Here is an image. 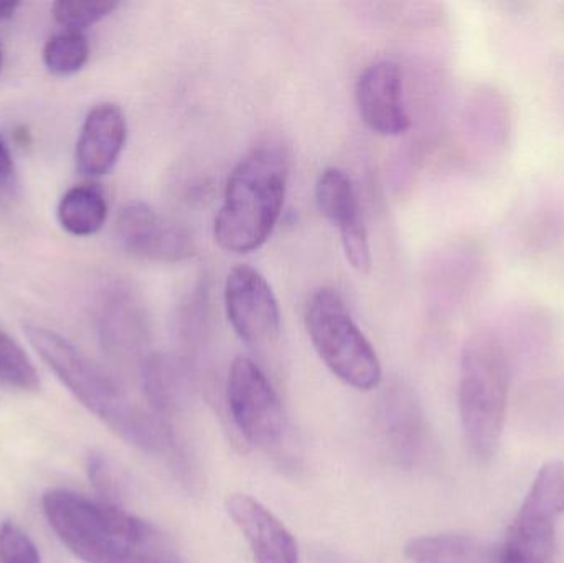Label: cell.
Instances as JSON below:
<instances>
[{
  "label": "cell",
  "mask_w": 564,
  "mask_h": 563,
  "mask_svg": "<svg viewBox=\"0 0 564 563\" xmlns=\"http://www.w3.org/2000/svg\"><path fill=\"white\" fill-rule=\"evenodd\" d=\"M23 333L63 386L116 435L142 452L167 458L175 466L184 465V455L167 420L132 403L108 370L56 331L25 323Z\"/></svg>",
  "instance_id": "1"
},
{
  "label": "cell",
  "mask_w": 564,
  "mask_h": 563,
  "mask_svg": "<svg viewBox=\"0 0 564 563\" xmlns=\"http://www.w3.org/2000/svg\"><path fill=\"white\" fill-rule=\"evenodd\" d=\"M43 515L56 538L85 563H152L172 559L154 526L108 501H93L68 489H50Z\"/></svg>",
  "instance_id": "2"
},
{
  "label": "cell",
  "mask_w": 564,
  "mask_h": 563,
  "mask_svg": "<svg viewBox=\"0 0 564 563\" xmlns=\"http://www.w3.org/2000/svg\"><path fill=\"white\" fill-rule=\"evenodd\" d=\"M288 174L285 155L270 144L238 162L215 218V241L224 250L247 255L270 240L284 207Z\"/></svg>",
  "instance_id": "3"
},
{
  "label": "cell",
  "mask_w": 564,
  "mask_h": 563,
  "mask_svg": "<svg viewBox=\"0 0 564 563\" xmlns=\"http://www.w3.org/2000/svg\"><path fill=\"white\" fill-rule=\"evenodd\" d=\"M510 362L502 340L479 331L464 344L459 370V415L470 452L489 459L499 450L509 405Z\"/></svg>",
  "instance_id": "4"
},
{
  "label": "cell",
  "mask_w": 564,
  "mask_h": 563,
  "mask_svg": "<svg viewBox=\"0 0 564 563\" xmlns=\"http://www.w3.org/2000/svg\"><path fill=\"white\" fill-rule=\"evenodd\" d=\"M304 321L322 362L341 382L364 392L380 386L383 372L377 353L337 291L315 290L305 303Z\"/></svg>",
  "instance_id": "5"
},
{
  "label": "cell",
  "mask_w": 564,
  "mask_h": 563,
  "mask_svg": "<svg viewBox=\"0 0 564 563\" xmlns=\"http://www.w3.org/2000/svg\"><path fill=\"white\" fill-rule=\"evenodd\" d=\"M564 512V465L549 462L540 468L497 548V563H553L556 524Z\"/></svg>",
  "instance_id": "6"
},
{
  "label": "cell",
  "mask_w": 564,
  "mask_h": 563,
  "mask_svg": "<svg viewBox=\"0 0 564 563\" xmlns=\"http://www.w3.org/2000/svg\"><path fill=\"white\" fill-rule=\"evenodd\" d=\"M227 403L231 420L247 443L261 452H280L285 442L281 400L254 360L240 356L231 364Z\"/></svg>",
  "instance_id": "7"
},
{
  "label": "cell",
  "mask_w": 564,
  "mask_h": 563,
  "mask_svg": "<svg viewBox=\"0 0 564 563\" xmlns=\"http://www.w3.org/2000/svg\"><path fill=\"white\" fill-rule=\"evenodd\" d=\"M225 311L235 333L248 346H270L280 337V303L267 278L254 268L230 271L225 283Z\"/></svg>",
  "instance_id": "8"
},
{
  "label": "cell",
  "mask_w": 564,
  "mask_h": 563,
  "mask_svg": "<svg viewBox=\"0 0 564 563\" xmlns=\"http://www.w3.org/2000/svg\"><path fill=\"white\" fill-rule=\"evenodd\" d=\"M122 250L141 260L178 263L197 253L194 237L144 202H129L116 220Z\"/></svg>",
  "instance_id": "9"
},
{
  "label": "cell",
  "mask_w": 564,
  "mask_h": 563,
  "mask_svg": "<svg viewBox=\"0 0 564 563\" xmlns=\"http://www.w3.org/2000/svg\"><path fill=\"white\" fill-rule=\"evenodd\" d=\"M378 430L388 453L401 468L414 469L433 455V440L416 392L394 383L378 407Z\"/></svg>",
  "instance_id": "10"
},
{
  "label": "cell",
  "mask_w": 564,
  "mask_h": 563,
  "mask_svg": "<svg viewBox=\"0 0 564 563\" xmlns=\"http://www.w3.org/2000/svg\"><path fill=\"white\" fill-rule=\"evenodd\" d=\"M355 101L361 121L375 134L397 138L410 131L411 119L404 105L403 75L397 63L381 59L368 66L358 76Z\"/></svg>",
  "instance_id": "11"
},
{
  "label": "cell",
  "mask_w": 564,
  "mask_h": 563,
  "mask_svg": "<svg viewBox=\"0 0 564 563\" xmlns=\"http://www.w3.org/2000/svg\"><path fill=\"white\" fill-rule=\"evenodd\" d=\"M128 141V121L116 102L93 106L76 141L75 161L79 174L88 178L108 175L118 164Z\"/></svg>",
  "instance_id": "12"
},
{
  "label": "cell",
  "mask_w": 564,
  "mask_h": 563,
  "mask_svg": "<svg viewBox=\"0 0 564 563\" xmlns=\"http://www.w3.org/2000/svg\"><path fill=\"white\" fill-rule=\"evenodd\" d=\"M138 301L128 290L108 293L99 311L98 329L102 349L121 366H144L145 327Z\"/></svg>",
  "instance_id": "13"
},
{
  "label": "cell",
  "mask_w": 564,
  "mask_h": 563,
  "mask_svg": "<svg viewBox=\"0 0 564 563\" xmlns=\"http://www.w3.org/2000/svg\"><path fill=\"white\" fill-rule=\"evenodd\" d=\"M227 509L247 539L254 563H301L295 539L260 501L251 496L234 495L228 498Z\"/></svg>",
  "instance_id": "14"
},
{
  "label": "cell",
  "mask_w": 564,
  "mask_h": 563,
  "mask_svg": "<svg viewBox=\"0 0 564 563\" xmlns=\"http://www.w3.org/2000/svg\"><path fill=\"white\" fill-rule=\"evenodd\" d=\"M404 555L413 563H497V548L473 535H424L408 542Z\"/></svg>",
  "instance_id": "15"
},
{
  "label": "cell",
  "mask_w": 564,
  "mask_h": 563,
  "mask_svg": "<svg viewBox=\"0 0 564 563\" xmlns=\"http://www.w3.org/2000/svg\"><path fill=\"white\" fill-rule=\"evenodd\" d=\"M56 218L66 234L78 238L93 237L108 220V202L96 185H75L59 198Z\"/></svg>",
  "instance_id": "16"
},
{
  "label": "cell",
  "mask_w": 564,
  "mask_h": 563,
  "mask_svg": "<svg viewBox=\"0 0 564 563\" xmlns=\"http://www.w3.org/2000/svg\"><path fill=\"white\" fill-rule=\"evenodd\" d=\"M318 210L338 228V234L361 227L360 207L350 177L340 169H325L315 185Z\"/></svg>",
  "instance_id": "17"
},
{
  "label": "cell",
  "mask_w": 564,
  "mask_h": 563,
  "mask_svg": "<svg viewBox=\"0 0 564 563\" xmlns=\"http://www.w3.org/2000/svg\"><path fill=\"white\" fill-rule=\"evenodd\" d=\"M142 389L152 412L162 419L187 405L188 390L177 367L162 356H149L141 369Z\"/></svg>",
  "instance_id": "18"
},
{
  "label": "cell",
  "mask_w": 564,
  "mask_h": 563,
  "mask_svg": "<svg viewBox=\"0 0 564 563\" xmlns=\"http://www.w3.org/2000/svg\"><path fill=\"white\" fill-rule=\"evenodd\" d=\"M42 56L46 69L52 75H75L88 62L89 43L85 33L63 30L46 40Z\"/></svg>",
  "instance_id": "19"
},
{
  "label": "cell",
  "mask_w": 564,
  "mask_h": 563,
  "mask_svg": "<svg viewBox=\"0 0 564 563\" xmlns=\"http://www.w3.org/2000/svg\"><path fill=\"white\" fill-rule=\"evenodd\" d=\"M0 383L20 392H39L40 377L25 350L0 329Z\"/></svg>",
  "instance_id": "20"
},
{
  "label": "cell",
  "mask_w": 564,
  "mask_h": 563,
  "mask_svg": "<svg viewBox=\"0 0 564 563\" xmlns=\"http://www.w3.org/2000/svg\"><path fill=\"white\" fill-rule=\"evenodd\" d=\"M116 0H56L52 15L65 30L83 32L118 9Z\"/></svg>",
  "instance_id": "21"
},
{
  "label": "cell",
  "mask_w": 564,
  "mask_h": 563,
  "mask_svg": "<svg viewBox=\"0 0 564 563\" xmlns=\"http://www.w3.org/2000/svg\"><path fill=\"white\" fill-rule=\"evenodd\" d=\"M0 563H42L29 534L10 521L0 524Z\"/></svg>",
  "instance_id": "22"
},
{
  "label": "cell",
  "mask_w": 564,
  "mask_h": 563,
  "mask_svg": "<svg viewBox=\"0 0 564 563\" xmlns=\"http://www.w3.org/2000/svg\"><path fill=\"white\" fill-rule=\"evenodd\" d=\"M88 475L93 486L101 492L102 498H108L109 502L121 498V479L116 475L115 469L109 465L108 459L102 455H91L88 459Z\"/></svg>",
  "instance_id": "23"
},
{
  "label": "cell",
  "mask_w": 564,
  "mask_h": 563,
  "mask_svg": "<svg viewBox=\"0 0 564 563\" xmlns=\"http://www.w3.org/2000/svg\"><path fill=\"white\" fill-rule=\"evenodd\" d=\"M13 178H15V165H13L12 154L3 139L0 138V185L7 187V185L13 184Z\"/></svg>",
  "instance_id": "24"
},
{
  "label": "cell",
  "mask_w": 564,
  "mask_h": 563,
  "mask_svg": "<svg viewBox=\"0 0 564 563\" xmlns=\"http://www.w3.org/2000/svg\"><path fill=\"white\" fill-rule=\"evenodd\" d=\"M19 7V2H0V22L12 19Z\"/></svg>",
  "instance_id": "25"
},
{
  "label": "cell",
  "mask_w": 564,
  "mask_h": 563,
  "mask_svg": "<svg viewBox=\"0 0 564 563\" xmlns=\"http://www.w3.org/2000/svg\"><path fill=\"white\" fill-rule=\"evenodd\" d=\"M154 563H174V559H165V561H158Z\"/></svg>",
  "instance_id": "26"
},
{
  "label": "cell",
  "mask_w": 564,
  "mask_h": 563,
  "mask_svg": "<svg viewBox=\"0 0 564 563\" xmlns=\"http://www.w3.org/2000/svg\"><path fill=\"white\" fill-rule=\"evenodd\" d=\"M0 66H2V48H0Z\"/></svg>",
  "instance_id": "27"
}]
</instances>
